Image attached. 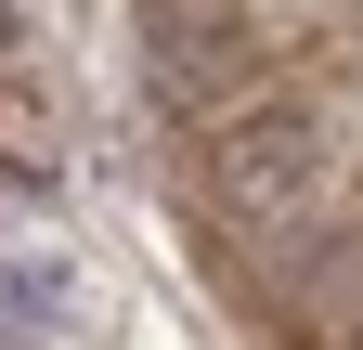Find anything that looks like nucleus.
<instances>
[{"label": "nucleus", "mask_w": 363, "mask_h": 350, "mask_svg": "<svg viewBox=\"0 0 363 350\" xmlns=\"http://www.w3.org/2000/svg\"><path fill=\"white\" fill-rule=\"evenodd\" d=\"M208 182H220V208H234V221H272V208H298L311 182H325V130H311L298 104H259V117L220 130Z\"/></svg>", "instance_id": "f257e3e1"}, {"label": "nucleus", "mask_w": 363, "mask_h": 350, "mask_svg": "<svg viewBox=\"0 0 363 350\" xmlns=\"http://www.w3.org/2000/svg\"><path fill=\"white\" fill-rule=\"evenodd\" d=\"M143 78L169 104H234L247 91V13H220V0H156L143 13Z\"/></svg>", "instance_id": "f03ea898"}, {"label": "nucleus", "mask_w": 363, "mask_h": 350, "mask_svg": "<svg viewBox=\"0 0 363 350\" xmlns=\"http://www.w3.org/2000/svg\"><path fill=\"white\" fill-rule=\"evenodd\" d=\"M0 26H13V13H0Z\"/></svg>", "instance_id": "7ed1b4c3"}]
</instances>
